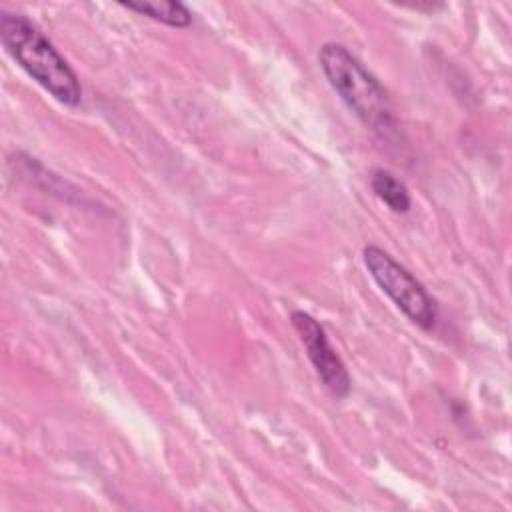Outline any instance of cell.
I'll return each mask as SVG.
<instances>
[{"label": "cell", "mask_w": 512, "mask_h": 512, "mask_svg": "<svg viewBox=\"0 0 512 512\" xmlns=\"http://www.w3.org/2000/svg\"><path fill=\"white\" fill-rule=\"evenodd\" d=\"M0 38L10 58L54 100L70 108L82 102V86L76 72L26 16L2 10Z\"/></svg>", "instance_id": "obj_1"}, {"label": "cell", "mask_w": 512, "mask_h": 512, "mask_svg": "<svg viewBox=\"0 0 512 512\" xmlns=\"http://www.w3.org/2000/svg\"><path fill=\"white\" fill-rule=\"evenodd\" d=\"M318 62L326 80L354 116L376 132L392 130L394 116L384 86L346 46L338 42L322 44Z\"/></svg>", "instance_id": "obj_2"}, {"label": "cell", "mask_w": 512, "mask_h": 512, "mask_svg": "<svg viewBox=\"0 0 512 512\" xmlns=\"http://www.w3.org/2000/svg\"><path fill=\"white\" fill-rule=\"evenodd\" d=\"M362 260L378 288L412 324L420 326L422 330L434 328L438 320L436 300L400 262L374 244L364 246Z\"/></svg>", "instance_id": "obj_3"}, {"label": "cell", "mask_w": 512, "mask_h": 512, "mask_svg": "<svg viewBox=\"0 0 512 512\" xmlns=\"http://www.w3.org/2000/svg\"><path fill=\"white\" fill-rule=\"evenodd\" d=\"M290 322H292L296 334L300 336V340L306 348V354H308L318 378L326 386V390L336 398H346L350 394V386H352L350 374H348L342 358L332 348L322 324L314 316H310L308 312H302V310H294L290 316Z\"/></svg>", "instance_id": "obj_4"}, {"label": "cell", "mask_w": 512, "mask_h": 512, "mask_svg": "<svg viewBox=\"0 0 512 512\" xmlns=\"http://www.w3.org/2000/svg\"><path fill=\"white\" fill-rule=\"evenodd\" d=\"M126 10L148 16L172 28H188L192 24V14L182 2H162V0H128L120 2Z\"/></svg>", "instance_id": "obj_5"}, {"label": "cell", "mask_w": 512, "mask_h": 512, "mask_svg": "<svg viewBox=\"0 0 512 512\" xmlns=\"http://www.w3.org/2000/svg\"><path fill=\"white\" fill-rule=\"evenodd\" d=\"M370 188L392 212L406 214L412 206V198H410L406 184L400 182L392 172H388L384 168L372 170Z\"/></svg>", "instance_id": "obj_6"}]
</instances>
